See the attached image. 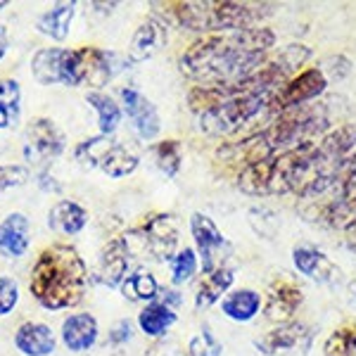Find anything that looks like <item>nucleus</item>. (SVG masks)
<instances>
[{"label":"nucleus","mask_w":356,"mask_h":356,"mask_svg":"<svg viewBox=\"0 0 356 356\" xmlns=\"http://www.w3.org/2000/svg\"><path fill=\"white\" fill-rule=\"evenodd\" d=\"M292 264H295L297 271L307 275L309 280H314V283L337 285L342 280V268L323 250L309 243H297L292 247Z\"/></svg>","instance_id":"14"},{"label":"nucleus","mask_w":356,"mask_h":356,"mask_svg":"<svg viewBox=\"0 0 356 356\" xmlns=\"http://www.w3.org/2000/svg\"><path fill=\"white\" fill-rule=\"evenodd\" d=\"M307 147H295L288 152H278L268 159L247 166L235 178V186L245 195L252 197H271V195H288L300 191L304 178V159H307Z\"/></svg>","instance_id":"4"},{"label":"nucleus","mask_w":356,"mask_h":356,"mask_svg":"<svg viewBox=\"0 0 356 356\" xmlns=\"http://www.w3.org/2000/svg\"><path fill=\"white\" fill-rule=\"evenodd\" d=\"M164 26L183 29L195 33H223L240 29L261 26L273 15V3H235V0H174V3H152Z\"/></svg>","instance_id":"2"},{"label":"nucleus","mask_w":356,"mask_h":356,"mask_svg":"<svg viewBox=\"0 0 356 356\" xmlns=\"http://www.w3.org/2000/svg\"><path fill=\"white\" fill-rule=\"evenodd\" d=\"M328 126L330 117L325 105L323 102H312V105H302L295 107V110L275 114L271 119V126L264 129V134H266L273 154H278L302 145H312V143L328 134Z\"/></svg>","instance_id":"5"},{"label":"nucleus","mask_w":356,"mask_h":356,"mask_svg":"<svg viewBox=\"0 0 356 356\" xmlns=\"http://www.w3.org/2000/svg\"><path fill=\"white\" fill-rule=\"evenodd\" d=\"M110 145H112L110 136L86 138L83 143H79L76 145V150H74V154H76V162L81 164L83 169H95V166L100 164L102 154L110 150Z\"/></svg>","instance_id":"34"},{"label":"nucleus","mask_w":356,"mask_h":356,"mask_svg":"<svg viewBox=\"0 0 356 356\" xmlns=\"http://www.w3.org/2000/svg\"><path fill=\"white\" fill-rule=\"evenodd\" d=\"M273 45L275 33L268 26L207 33L183 50L178 67L197 86H233L252 76Z\"/></svg>","instance_id":"1"},{"label":"nucleus","mask_w":356,"mask_h":356,"mask_svg":"<svg viewBox=\"0 0 356 356\" xmlns=\"http://www.w3.org/2000/svg\"><path fill=\"white\" fill-rule=\"evenodd\" d=\"M154 164H157V169L162 171L164 176L174 178L178 171H181L183 166V147L181 143L174 140V138H169V140H162L154 145Z\"/></svg>","instance_id":"33"},{"label":"nucleus","mask_w":356,"mask_h":356,"mask_svg":"<svg viewBox=\"0 0 356 356\" xmlns=\"http://www.w3.org/2000/svg\"><path fill=\"white\" fill-rule=\"evenodd\" d=\"M169 268H171V283L174 285H183V283H191V280L197 275L200 266V257L195 252V247H183L178 250L169 261Z\"/></svg>","instance_id":"32"},{"label":"nucleus","mask_w":356,"mask_h":356,"mask_svg":"<svg viewBox=\"0 0 356 356\" xmlns=\"http://www.w3.org/2000/svg\"><path fill=\"white\" fill-rule=\"evenodd\" d=\"M88 271L86 264L72 245L55 243L38 254L31 268V288L33 300L48 312L72 309L83 300Z\"/></svg>","instance_id":"3"},{"label":"nucleus","mask_w":356,"mask_h":356,"mask_svg":"<svg viewBox=\"0 0 356 356\" xmlns=\"http://www.w3.org/2000/svg\"><path fill=\"white\" fill-rule=\"evenodd\" d=\"M117 67H114V53H107L95 45H81L65 53L62 65V83L65 86H88V88H102L112 81Z\"/></svg>","instance_id":"7"},{"label":"nucleus","mask_w":356,"mask_h":356,"mask_svg":"<svg viewBox=\"0 0 356 356\" xmlns=\"http://www.w3.org/2000/svg\"><path fill=\"white\" fill-rule=\"evenodd\" d=\"M119 97H122L126 117L134 122L136 134L143 140H154L159 136V131H162V119H159L157 107L136 88H122Z\"/></svg>","instance_id":"15"},{"label":"nucleus","mask_w":356,"mask_h":356,"mask_svg":"<svg viewBox=\"0 0 356 356\" xmlns=\"http://www.w3.org/2000/svg\"><path fill=\"white\" fill-rule=\"evenodd\" d=\"M131 257H147L154 261H171L178 247V223L174 214L154 211L143 219L140 226L124 235Z\"/></svg>","instance_id":"6"},{"label":"nucleus","mask_w":356,"mask_h":356,"mask_svg":"<svg viewBox=\"0 0 356 356\" xmlns=\"http://www.w3.org/2000/svg\"><path fill=\"white\" fill-rule=\"evenodd\" d=\"M328 90V79L321 72V67H307L302 69L300 74L285 81L271 97V110H268V117H275V114L285 112V110H295V107L302 105H312V102L318 100L321 95Z\"/></svg>","instance_id":"9"},{"label":"nucleus","mask_w":356,"mask_h":356,"mask_svg":"<svg viewBox=\"0 0 356 356\" xmlns=\"http://www.w3.org/2000/svg\"><path fill=\"white\" fill-rule=\"evenodd\" d=\"M157 302H162L166 304V307H171V309H176L178 304H181V295H178L176 290H159V297H157Z\"/></svg>","instance_id":"39"},{"label":"nucleus","mask_w":356,"mask_h":356,"mask_svg":"<svg viewBox=\"0 0 356 356\" xmlns=\"http://www.w3.org/2000/svg\"><path fill=\"white\" fill-rule=\"evenodd\" d=\"M29 181V169L22 164H0V195L8 188L24 186Z\"/></svg>","instance_id":"36"},{"label":"nucleus","mask_w":356,"mask_h":356,"mask_svg":"<svg viewBox=\"0 0 356 356\" xmlns=\"http://www.w3.org/2000/svg\"><path fill=\"white\" fill-rule=\"evenodd\" d=\"M159 283L157 278L147 271V268H138V271L126 275V280L122 283V295L129 302H143V304H152L159 297Z\"/></svg>","instance_id":"27"},{"label":"nucleus","mask_w":356,"mask_h":356,"mask_svg":"<svg viewBox=\"0 0 356 356\" xmlns=\"http://www.w3.org/2000/svg\"><path fill=\"white\" fill-rule=\"evenodd\" d=\"M221 354H223V344L211 332L209 325L200 328L197 335L188 342V356H221Z\"/></svg>","instance_id":"35"},{"label":"nucleus","mask_w":356,"mask_h":356,"mask_svg":"<svg viewBox=\"0 0 356 356\" xmlns=\"http://www.w3.org/2000/svg\"><path fill=\"white\" fill-rule=\"evenodd\" d=\"M19 302V288L13 278L0 275V316H8Z\"/></svg>","instance_id":"37"},{"label":"nucleus","mask_w":356,"mask_h":356,"mask_svg":"<svg viewBox=\"0 0 356 356\" xmlns=\"http://www.w3.org/2000/svg\"><path fill=\"white\" fill-rule=\"evenodd\" d=\"M191 233L195 240V252H197V257H200L202 273L216 271V268H231L228 261H231V257H233V245L228 243V238L221 233V228L216 226L209 214L193 211Z\"/></svg>","instance_id":"8"},{"label":"nucleus","mask_w":356,"mask_h":356,"mask_svg":"<svg viewBox=\"0 0 356 356\" xmlns=\"http://www.w3.org/2000/svg\"><path fill=\"white\" fill-rule=\"evenodd\" d=\"M65 53L62 48H43L33 55L31 60V74L38 83L53 86L62 83V65H65Z\"/></svg>","instance_id":"25"},{"label":"nucleus","mask_w":356,"mask_h":356,"mask_svg":"<svg viewBox=\"0 0 356 356\" xmlns=\"http://www.w3.org/2000/svg\"><path fill=\"white\" fill-rule=\"evenodd\" d=\"M97 321L90 314H72L62 323V342L72 352H86L97 342Z\"/></svg>","instance_id":"20"},{"label":"nucleus","mask_w":356,"mask_h":356,"mask_svg":"<svg viewBox=\"0 0 356 356\" xmlns=\"http://www.w3.org/2000/svg\"><path fill=\"white\" fill-rule=\"evenodd\" d=\"M233 283H235L233 268H216V271L202 273L197 283H195V309L202 312V309L214 307L216 302H221L231 292Z\"/></svg>","instance_id":"18"},{"label":"nucleus","mask_w":356,"mask_h":356,"mask_svg":"<svg viewBox=\"0 0 356 356\" xmlns=\"http://www.w3.org/2000/svg\"><path fill=\"white\" fill-rule=\"evenodd\" d=\"M86 102L97 112V129H100V136H112L114 131L122 124V107L112 100L110 95L100 93V90H90L86 95Z\"/></svg>","instance_id":"29"},{"label":"nucleus","mask_w":356,"mask_h":356,"mask_svg":"<svg viewBox=\"0 0 356 356\" xmlns=\"http://www.w3.org/2000/svg\"><path fill=\"white\" fill-rule=\"evenodd\" d=\"M88 223V211L74 200H60L48 214V226L62 235L81 233Z\"/></svg>","instance_id":"23"},{"label":"nucleus","mask_w":356,"mask_h":356,"mask_svg":"<svg viewBox=\"0 0 356 356\" xmlns=\"http://www.w3.org/2000/svg\"><path fill=\"white\" fill-rule=\"evenodd\" d=\"M29 250V219L19 211L0 221V254L17 259Z\"/></svg>","instance_id":"22"},{"label":"nucleus","mask_w":356,"mask_h":356,"mask_svg":"<svg viewBox=\"0 0 356 356\" xmlns=\"http://www.w3.org/2000/svg\"><path fill=\"white\" fill-rule=\"evenodd\" d=\"M5 53H8V29L0 24V60H3Z\"/></svg>","instance_id":"41"},{"label":"nucleus","mask_w":356,"mask_h":356,"mask_svg":"<svg viewBox=\"0 0 356 356\" xmlns=\"http://www.w3.org/2000/svg\"><path fill=\"white\" fill-rule=\"evenodd\" d=\"M273 157V150L266 140V134L264 131H257V134L240 138L235 143H223L216 150L214 159L216 164L223 166V169H233L235 178H238L240 171H245L247 166L261 162V159Z\"/></svg>","instance_id":"13"},{"label":"nucleus","mask_w":356,"mask_h":356,"mask_svg":"<svg viewBox=\"0 0 356 356\" xmlns=\"http://www.w3.org/2000/svg\"><path fill=\"white\" fill-rule=\"evenodd\" d=\"M304 304V288L295 275H275L264 292V318L271 323H290Z\"/></svg>","instance_id":"10"},{"label":"nucleus","mask_w":356,"mask_h":356,"mask_svg":"<svg viewBox=\"0 0 356 356\" xmlns=\"http://www.w3.org/2000/svg\"><path fill=\"white\" fill-rule=\"evenodd\" d=\"M5 5H8V3H5V0H0V10H3V8H5Z\"/></svg>","instance_id":"43"},{"label":"nucleus","mask_w":356,"mask_h":356,"mask_svg":"<svg viewBox=\"0 0 356 356\" xmlns=\"http://www.w3.org/2000/svg\"><path fill=\"white\" fill-rule=\"evenodd\" d=\"M131 337H134L131 323H129V321H119V323L110 330V337H107V342H110V344H124V342H129Z\"/></svg>","instance_id":"38"},{"label":"nucleus","mask_w":356,"mask_h":356,"mask_svg":"<svg viewBox=\"0 0 356 356\" xmlns=\"http://www.w3.org/2000/svg\"><path fill=\"white\" fill-rule=\"evenodd\" d=\"M314 342V330L302 321L280 323L254 340L264 356H307Z\"/></svg>","instance_id":"11"},{"label":"nucleus","mask_w":356,"mask_h":356,"mask_svg":"<svg viewBox=\"0 0 356 356\" xmlns=\"http://www.w3.org/2000/svg\"><path fill=\"white\" fill-rule=\"evenodd\" d=\"M138 164H140V157L131 147L122 145V143H112L97 166L110 178H126L138 169Z\"/></svg>","instance_id":"28"},{"label":"nucleus","mask_w":356,"mask_h":356,"mask_svg":"<svg viewBox=\"0 0 356 356\" xmlns=\"http://www.w3.org/2000/svg\"><path fill=\"white\" fill-rule=\"evenodd\" d=\"M129 247H126L124 238L110 240L100 252V259H97V280L107 288H122V283L129 275Z\"/></svg>","instance_id":"16"},{"label":"nucleus","mask_w":356,"mask_h":356,"mask_svg":"<svg viewBox=\"0 0 356 356\" xmlns=\"http://www.w3.org/2000/svg\"><path fill=\"white\" fill-rule=\"evenodd\" d=\"M178 321L176 309L166 307L162 302H152L145 304L140 314H138V325L145 332L147 337H162L169 332V328Z\"/></svg>","instance_id":"24"},{"label":"nucleus","mask_w":356,"mask_h":356,"mask_svg":"<svg viewBox=\"0 0 356 356\" xmlns=\"http://www.w3.org/2000/svg\"><path fill=\"white\" fill-rule=\"evenodd\" d=\"M323 356H356V318L344 321L323 342Z\"/></svg>","instance_id":"30"},{"label":"nucleus","mask_w":356,"mask_h":356,"mask_svg":"<svg viewBox=\"0 0 356 356\" xmlns=\"http://www.w3.org/2000/svg\"><path fill=\"white\" fill-rule=\"evenodd\" d=\"M22 88L15 79H0V131L10 129L19 119Z\"/></svg>","instance_id":"31"},{"label":"nucleus","mask_w":356,"mask_h":356,"mask_svg":"<svg viewBox=\"0 0 356 356\" xmlns=\"http://www.w3.org/2000/svg\"><path fill=\"white\" fill-rule=\"evenodd\" d=\"M166 41H169L166 26L157 19V17H147V19L140 22V26L136 29L134 38H131L129 57L134 62L152 60V57L166 45Z\"/></svg>","instance_id":"17"},{"label":"nucleus","mask_w":356,"mask_h":356,"mask_svg":"<svg viewBox=\"0 0 356 356\" xmlns=\"http://www.w3.org/2000/svg\"><path fill=\"white\" fill-rule=\"evenodd\" d=\"M344 245H347L349 252H356V223L349 231H344Z\"/></svg>","instance_id":"40"},{"label":"nucleus","mask_w":356,"mask_h":356,"mask_svg":"<svg viewBox=\"0 0 356 356\" xmlns=\"http://www.w3.org/2000/svg\"><path fill=\"white\" fill-rule=\"evenodd\" d=\"M264 307V300L257 290L252 288H240L231 290L226 297L221 300V312L226 318L235 321V323H250L259 316Z\"/></svg>","instance_id":"21"},{"label":"nucleus","mask_w":356,"mask_h":356,"mask_svg":"<svg viewBox=\"0 0 356 356\" xmlns=\"http://www.w3.org/2000/svg\"><path fill=\"white\" fill-rule=\"evenodd\" d=\"M352 295H354V300H356V280L352 283Z\"/></svg>","instance_id":"42"},{"label":"nucleus","mask_w":356,"mask_h":356,"mask_svg":"<svg viewBox=\"0 0 356 356\" xmlns=\"http://www.w3.org/2000/svg\"><path fill=\"white\" fill-rule=\"evenodd\" d=\"M55 335L45 323L26 321L15 332V347L24 356H48L55 352Z\"/></svg>","instance_id":"19"},{"label":"nucleus","mask_w":356,"mask_h":356,"mask_svg":"<svg viewBox=\"0 0 356 356\" xmlns=\"http://www.w3.org/2000/svg\"><path fill=\"white\" fill-rule=\"evenodd\" d=\"M65 150V134L53 119L36 117L26 126L24 136V157L31 164H48L50 159L60 157Z\"/></svg>","instance_id":"12"},{"label":"nucleus","mask_w":356,"mask_h":356,"mask_svg":"<svg viewBox=\"0 0 356 356\" xmlns=\"http://www.w3.org/2000/svg\"><path fill=\"white\" fill-rule=\"evenodd\" d=\"M74 10H76V5L74 3L55 5L53 10H48V13H43L41 17H38L36 29L43 33V36L62 43L69 36V26H72V19H74Z\"/></svg>","instance_id":"26"}]
</instances>
